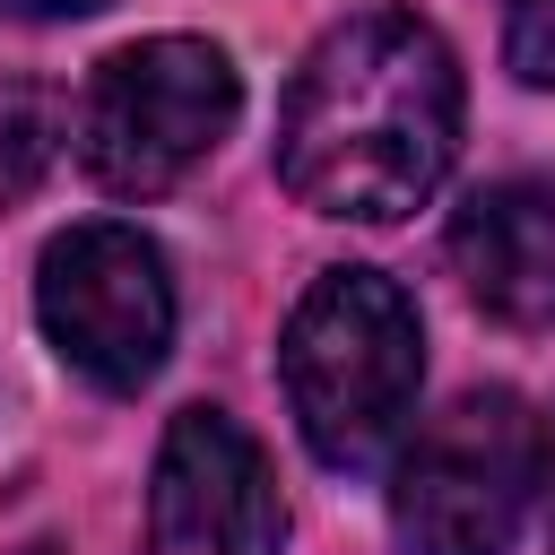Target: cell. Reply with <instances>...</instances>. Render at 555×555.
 Returning <instances> with one entry per match:
<instances>
[{"label": "cell", "instance_id": "1", "mask_svg": "<svg viewBox=\"0 0 555 555\" xmlns=\"http://www.w3.org/2000/svg\"><path fill=\"white\" fill-rule=\"evenodd\" d=\"M460 156V61L416 9L338 17L278 104V182L312 217L399 225Z\"/></svg>", "mask_w": 555, "mask_h": 555}, {"label": "cell", "instance_id": "2", "mask_svg": "<svg viewBox=\"0 0 555 555\" xmlns=\"http://www.w3.org/2000/svg\"><path fill=\"white\" fill-rule=\"evenodd\" d=\"M278 382L295 408V434L321 468L364 477L399 451L425 382V330L399 278L382 269H321L278 338Z\"/></svg>", "mask_w": 555, "mask_h": 555}, {"label": "cell", "instance_id": "3", "mask_svg": "<svg viewBox=\"0 0 555 555\" xmlns=\"http://www.w3.org/2000/svg\"><path fill=\"white\" fill-rule=\"evenodd\" d=\"M243 113V78L217 43L199 35H147L121 43L87 95H78V165L113 199H156L173 191Z\"/></svg>", "mask_w": 555, "mask_h": 555}, {"label": "cell", "instance_id": "4", "mask_svg": "<svg viewBox=\"0 0 555 555\" xmlns=\"http://www.w3.org/2000/svg\"><path fill=\"white\" fill-rule=\"evenodd\" d=\"M538 503V416L512 390L451 399L390 477V529L408 555H512Z\"/></svg>", "mask_w": 555, "mask_h": 555}, {"label": "cell", "instance_id": "5", "mask_svg": "<svg viewBox=\"0 0 555 555\" xmlns=\"http://www.w3.org/2000/svg\"><path fill=\"white\" fill-rule=\"evenodd\" d=\"M35 312H43V338L61 347L69 373H87L95 390H147L173 347L165 251L121 217H87L43 243Z\"/></svg>", "mask_w": 555, "mask_h": 555}, {"label": "cell", "instance_id": "6", "mask_svg": "<svg viewBox=\"0 0 555 555\" xmlns=\"http://www.w3.org/2000/svg\"><path fill=\"white\" fill-rule=\"evenodd\" d=\"M286 503L269 451L225 408H182L147 468V529L139 555H278Z\"/></svg>", "mask_w": 555, "mask_h": 555}, {"label": "cell", "instance_id": "7", "mask_svg": "<svg viewBox=\"0 0 555 555\" xmlns=\"http://www.w3.org/2000/svg\"><path fill=\"white\" fill-rule=\"evenodd\" d=\"M451 269L503 330H555V191L546 182H486L451 217Z\"/></svg>", "mask_w": 555, "mask_h": 555}, {"label": "cell", "instance_id": "8", "mask_svg": "<svg viewBox=\"0 0 555 555\" xmlns=\"http://www.w3.org/2000/svg\"><path fill=\"white\" fill-rule=\"evenodd\" d=\"M52 156V95L26 78H0V199H17Z\"/></svg>", "mask_w": 555, "mask_h": 555}, {"label": "cell", "instance_id": "9", "mask_svg": "<svg viewBox=\"0 0 555 555\" xmlns=\"http://www.w3.org/2000/svg\"><path fill=\"white\" fill-rule=\"evenodd\" d=\"M503 61L520 87L555 95V0H503Z\"/></svg>", "mask_w": 555, "mask_h": 555}, {"label": "cell", "instance_id": "10", "mask_svg": "<svg viewBox=\"0 0 555 555\" xmlns=\"http://www.w3.org/2000/svg\"><path fill=\"white\" fill-rule=\"evenodd\" d=\"M538 503H546V555H555V416L538 425Z\"/></svg>", "mask_w": 555, "mask_h": 555}, {"label": "cell", "instance_id": "11", "mask_svg": "<svg viewBox=\"0 0 555 555\" xmlns=\"http://www.w3.org/2000/svg\"><path fill=\"white\" fill-rule=\"evenodd\" d=\"M104 0H0V17H95Z\"/></svg>", "mask_w": 555, "mask_h": 555}]
</instances>
